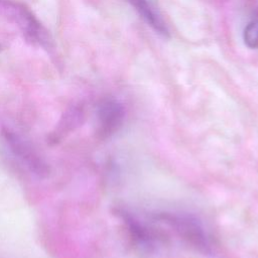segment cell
Segmentation results:
<instances>
[{
  "mask_svg": "<svg viewBox=\"0 0 258 258\" xmlns=\"http://www.w3.org/2000/svg\"><path fill=\"white\" fill-rule=\"evenodd\" d=\"M151 219L167 227L176 237L197 251L205 254L213 252L214 238L199 217L181 211H162L152 214Z\"/></svg>",
  "mask_w": 258,
  "mask_h": 258,
  "instance_id": "cell-1",
  "label": "cell"
},
{
  "mask_svg": "<svg viewBox=\"0 0 258 258\" xmlns=\"http://www.w3.org/2000/svg\"><path fill=\"white\" fill-rule=\"evenodd\" d=\"M0 15L13 23L31 44L44 49L51 48V39L47 30L22 3L14 0H0Z\"/></svg>",
  "mask_w": 258,
  "mask_h": 258,
  "instance_id": "cell-2",
  "label": "cell"
},
{
  "mask_svg": "<svg viewBox=\"0 0 258 258\" xmlns=\"http://www.w3.org/2000/svg\"><path fill=\"white\" fill-rule=\"evenodd\" d=\"M119 216L126 228L132 243L145 254L158 252L166 242L162 230L156 227L155 222L142 220L138 216L125 210L119 212Z\"/></svg>",
  "mask_w": 258,
  "mask_h": 258,
  "instance_id": "cell-3",
  "label": "cell"
},
{
  "mask_svg": "<svg viewBox=\"0 0 258 258\" xmlns=\"http://www.w3.org/2000/svg\"><path fill=\"white\" fill-rule=\"evenodd\" d=\"M97 134L100 138L111 137L122 127L125 110L120 102L112 98L103 99L97 106Z\"/></svg>",
  "mask_w": 258,
  "mask_h": 258,
  "instance_id": "cell-4",
  "label": "cell"
},
{
  "mask_svg": "<svg viewBox=\"0 0 258 258\" xmlns=\"http://www.w3.org/2000/svg\"><path fill=\"white\" fill-rule=\"evenodd\" d=\"M4 137L10 151L23 166L38 176L48 173L45 162L22 137L8 130L4 132Z\"/></svg>",
  "mask_w": 258,
  "mask_h": 258,
  "instance_id": "cell-5",
  "label": "cell"
},
{
  "mask_svg": "<svg viewBox=\"0 0 258 258\" xmlns=\"http://www.w3.org/2000/svg\"><path fill=\"white\" fill-rule=\"evenodd\" d=\"M128 2L152 29L162 36H168L167 27L148 0H128Z\"/></svg>",
  "mask_w": 258,
  "mask_h": 258,
  "instance_id": "cell-6",
  "label": "cell"
},
{
  "mask_svg": "<svg viewBox=\"0 0 258 258\" xmlns=\"http://www.w3.org/2000/svg\"><path fill=\"white\" fill-rule=\"evenodd\" d=\"M243 38L245 44L249 48L258 47V19L253 20L247 24L244 29Z\"/></svg>",
  "mask_w": 258,
  "mask_h": 258,
  "instance_id": "cell-7",
  "label": "cell"
}]
</instances>
